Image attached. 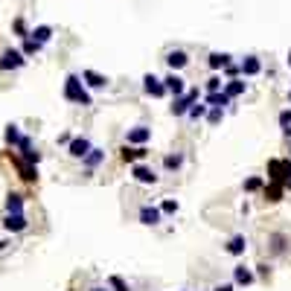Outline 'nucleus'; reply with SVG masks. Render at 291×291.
I'll use <instances>...</instances> for the list:
<instances>
[{"instance_id": "f257e3e1", "label": "nucleus", "mask_w": 291, "mask_h": 291, "mask_svg": "<svg viewBox=\"0 0 291 291\" xmlns=\"http://www.w3.org/2000/svg\"><path fill=\"white\" fill-rule=\"evenodd\" d=\"M61 93H64V99L73 102V105H82V108H91L93 105V96H91V91L85 88L79 73H70V76L64 79V91Z\"/></svg>"}, {"instance_id": "c756f323", "label": "nucleus", "mask_w": 291, "mask_h": 291, "mask_svg": "<svg viewBox=\"0 0 291 291\" xmlns=\"http://www.w3.org/2000/svg\"><path fill=\"white\" fill-rule=\"evenodd\" d=\"M157 207H160L163 218H166V216H178V210H181V201H178V198H169V195H166V198L160 201Z\"/></svg>"}, {"instance_id": "bb28decb", "label": "nucleus", "mask_w": 291, "mask_h": 291, "mask_svg": "<svg viewBox=\"0 0 291 291\" xmlns=\"http://www.w3.org/2000/svg\"><path fill=\"white\" fill-rule=\"evenodd\" d=\"M20 126H15V122H9L6 126V131H3V143L9 146V149H18V143H20Z\"/></svg>"}, {"instance_id": "2eb2a0df", "label": "nucleus", "mask_w": 291, "mask_h": 291, "mask_svg": "<svg viewBox=\"0 0 291 291\" xmlns=\"http://www.w3.org/2000/svg\"><path fill=\"white\" fill-rule=\"evenodd\" d=\"M163 85H166V93H169L172 99L186 93V79H183L181 73H169V76H163Z\"/></svg>"}, {"instance_id": "f8f14e48", "label": "nucleus", "mask_w": 291, "mask_h": 291, "mask_svg": "<svg viewBox=\"0 0 291 291\" xmlns=\"http://www.w3.org/2000/svg\"><path fill=\"white\" fill-rule=\"evenodd\" d=\"M149 140H152V128L149 126H134L126 131V143L128 146H149Z\"/></svg>"}, {"instance_id": "c85d7f7f", "label": "nucleus", "mask_w": 291, "mask_h": 291, "mask_svg": "<svg viewBox=\"0 0 291 291\" xmlns=\"http://www.w3.org/2000/svg\"><path fill=\"white\" fill-rule=\"evenodd\" d=\"M24 195L20 192H9L6 195V213H24Z\"/></svg>"}, {"instance_id": "412c9836", "label": "nucleus", "mask_w": 291, "mask_h": 291, "mask_svg": "<svg viewBox=\"0 0 291 291\" xmlns=\"http://www.w3.org/2000/svg\"><path fill=\"white\" fill-rule=\"evenodd\" d=\"M285 183H277V181H268L265 183V190H262V198L268 201V204H280L282 198H285Z\"/></svg>"}, {"instance_id": "cd10ccee", "label": "nucleus", "mask_w": 291, "mask_h": 291, "mask_svg": "<svg viewBox=\"0 0 291 291\" xmlns=\"http://www.w3.org/2000/svg\"><path fill=\"white\" fill-rule=\"evenodd\" d=\"M29 38H32V41H38L41 47H44V44H50V38H53V27L41 24V27H35L32 32H29Z\"/></svg>"}, {"instance_id": "4468645a", "label": "nucleus", "mask_w": 291, "mask_h": 291, "mask_svg": "<svg viewBox=\"0 0 291 291\" xmlns=\"http://www.w3.org/2000/svg\"><path fill=\"white\" fill-rule=\"evenodd\" d=\"M82 82H85L88 91H105V88L111 85V79L102 76V73H96V70H82Z\"/></svg>"}, {"instance_id": "2f4dec72", "label": "nucleus", "mask_w": 291, "mask_h": 291, "mask_svg": "<svg viewBox=\"0 0 291 291\" xmlns=\"http://www.w3.org/2000/svg\"><path fill=\"white\" fill-rule=\"evenodd\" d=\"M207 111H210L207 102H195V105L190 108V114H186V117H190L192 122H198V119H207Z\"/></svg>"}, {"instance_id": "ddd939ff", "label": "nucleus", "mask_w": 291, "mask_h": 291, "mask_svg": "<svg viewBox=\"0 0 291 291\" xmlns=\"http://www.w3.org/2000/svg\"><path fill=\"white\" fill-rule=\"evenodd\" d=\"M224 254H230V256H245L247 254V236L245 233H233V236L224 242Z\"/></svg>"}, {"instance_id": "ea45409f", "label": "nucleus", "mask_w": 291, "mask_h": 291, "mask_svg": "<svg viewBox=\"0 0 291 291\" xmlns=\"http://www.w3.org/2000/svg\"><path fill=\"white\" fill-rule=\"evenodd\" d=\"M256 277H262V280H265V277H271V265L259 262V265H256Z\"/></svg>"}, {"instance_id": "6e6552de", "label": "nucleus", "mask_w": 291, "mask_h": 291, "mask_svg": "<svg viewBox=\"0 0 291 291\" xmlns=\"http://www.w3.org/2000/svg\"><path fill=\"white\" fill-rule=\"evenodd\" d=\"M146 157H149V146H122V149H119V160H122V163H143Z\"/></svg>"}, {"instance_id": "9d476101", "label": "nucleus", "mask_w": 291, "mask_h": 291, "mask_svg": "<svg viewBox=\"0 0 291 291\" xmlns=\"http://www.w3.org/2000/svg\"><path fill=\"white\" fill-rule=\"evenodd\" d=\"M9 160H12V166L18 169V175L24 178L27 183H38V166H32V163H27V160H20L18 155H12L9 152Z\"/></svg>"}, {"instance_id": "4be33fe9", "label": "nucleus", "mask_w": 291, "mask_h": 291, "mask_svg": "<svg viewBox=\"0 0 291 291\" xmlns=\"http://www.w3.org/2000/svg\"><path fill=\"white\" fill-rule=\"evenodd\" d=\"M288 242L291 239L285 236V233H271V236H268V251H271V256H282L288 251Z\"/></svg>"}, {"instance_id": "7c9ffc66", "label": "nucleus", "mask_w": 291, "mask_h": 291, "mask_svg": "<svg viewBox=\"0 0 291 291\" xmlns=\"http://www.w3.org/2000/svg\"><path fill=\"white\" fill-rule=\"evenodd\" d=\"M265 183H268V181H265L262 175H254V178H247V181L242 183V190H245V192H262Z\"/></svg>"}, {"instance_id": "a18cd8bd", "label": "nucleus", "mask_w": 291, "mask_h": 291, "mask_svg": "<svg viewBox=\"0 0 291 291\" xmlns=\"http://www.w3.org/2000/svg\"><path fill=\"white\" fill-rule=\"evenodd\" d=\"M282 137H285V140L291 143V128H282Z\"/></svg>"}, {"instance_id": "49530a36", "label": "nucleus", "mask_w": 291, "mask_h": 291, "mask_svg": "<svg viewBox=\"0 0 291 291\" xmlns=\"http://www.w3.org/2000/svg\"><path fill=\"white\" fill-rule=\"evenodd\" d=\"M285 190H291V181H288V183H285Z\"/></svg>"}, {"instance_id": "9b49d317", "label": "nucleus", "mask_w": 291, "mask_h": 291, "mask_svg": "<svg viewBox=\"0 0 291 291\" xmlns=\"http://www.w3.org/2000/svg\"><path fill=\"white\" fill-rule=\"evenodd\" d=\"M18 152H20V160H27V163H32V166H38L41 163V152H38L35 146H32V140H29L27 134L20 137V143H18Z\"/></svg>"}, {"instance_id": "58836bf2", "label": "nucleus", "mask_w": 291, "mask_h": 291, "mask_svg": "<svg viewBox=\"0 0 291 291\" xmlns=\"http://www.w3.org/2000/svg\"><path fill=\"white\" fill-rule=\"evenodd\" d=\"M277 122H280V128H291V108H282Z\"/></svg>"}, {"instance_id": "b1692460", "label": "nucleus", "mask_w": 291, "mask_h": 291, "mask_svg": "<svg viewBox=\"0 0 291 291\" xmlns=\"http://www.w3.org/2000/svg\"><path fill=\"white\" fill-rule=\"evenodd\" d=\"M183 163H186L183 152H169V155H163V172H181Z\"/></svg>"}, {"instance_id": "f03ea898", "label": "nucleus", "mask_w": 291, "mask_h": 291, "mask_svg": "<svg viewBox=\"0 0 291 291\" xmlns=\"http://www.w3.org/2000/svg\"><path fill=\"white\" fill-rule=\"evenodd\" d=\"M268 181H277V183L291 181V157H271L268 160Z\"/></svg>"}, {"instance_id": "20e7f679", "label": "nucleus", "mask_w": 291, "mask_h": 291, "mask_svg": "<svg viewBox=\"0 0 291 291\" xmlns=\"http://www.w3.org/2000/svg\"><path fill=\"white\" fill-rule=\"evenodd\" d=\"M131 178H134L137 183H143V186H155V183H160V175L146 163V160L143 163H131Z\"/></svg>"}, {"instance_id": "39448f33", "label": "nucleus", "mask_w": 291, "mask_h": 291, "mask_svg": "<svg viewBox=\"0 0 291 291\" xmlns=\"http://www.w3.org/2000/svg\"><path fill=\"white\" fill-rule=\"evenodd\" d=\"M24 64H27V55L20 53V50H3V53H0V70L3 73H9V70H20V67H24Z\"/></svg>"}, {"instance_id": "79ce46f5", "label": "nucleus", "mask_w": 291, "mask_h": 291, "mask_svg": "<svg viewBox=\"0 0 291 291\" xmlns=\"http://www.w3.org/2000/svg\"><path fill=\"white\" fill-rule=\"evenodd\" d=\"M70 140H73V134H70V131H61V134H58V140H55V143H58V146H70Z\"/></svg>"}, {"instance_id": "f3484780", "label": "nucleus", "mask_w": 291, "mask_h": 291, "mask_svg": "<svg viewBox=\"0 0 291 291\" xmlns=\"http://www.w3.org/2000/svg\"><path fill=\"white\" fill-rule=\"evenodd\" d=\"M29 227V221L24 213H6L3 216V230L6 233H20V230H27Z\"/></svg>"}, {"instance_id": "e433bc0d", "label": "nucleus", "mask_w": 291, "mask_h": 291, "mask_svg": "<svg viewBox=\"0 0 291 291\" xmlns=\"http://www.w3.org/2000/svg\"><path fill=\"white\" fill-rule=\"evenodd\" d=\"M239 76H242V73H239V64H233V61L221 70V79H224V82H227V79H239Z\"/></svg>"}, {"instance_id": "a211bd4d", "label": "nucleus", "mask_w": 291, "mask_h": 291, "mask_svg": "<svg viewBox=\"0 0 291 291\" xmlns=\"http://www.w3.org/2000/svg\"><path fill=\"white\" fill-rule=\"evenodd\" d=\"M102 163H105V149H96V146H93L91 152L82 157V166H85V172H88V175H93Z\"/></svg>"}, {"instance_id": "0eeeda50", "label": "nucleus", "mask_w": 291, "mask_h": 291, "mask_svg": "<svg viewBox=\"0 0 291 291\" xmlns=\"http://www.w3.org/2000/svg\"><path fill=\"white\" fill-rule=\"evenodd\" d=\"M143 93L146 96H152V99H163V96H169L163 79H157L155 73H146L143 76Z\"/></svg>"}, {"instance_id": "f704fd0d", "label": "nucleus", "mask_w": 291, "mask_h": 291, "mask_svg": "<svg viewBox=\"0 0 291 291\" xmlns=\"http://www.w3.org/2000/svg\"><path fill=\"white\" fill-rule=\"evenodd\" d=\"M221 122H224V108H210L207 111V126H221Z\"/></svg>"}, {"instance_id": "a878e982", "label": "nucleus", "mask_w": 291, "mask_h": 291, "mask_svg": "<svg viewBox=\"0 0 291 291\" xmlns=\"http://www.w3.org/2000/svg\"><path fill=\"white\" fill-rule=\"evenodd\" d=\"M230 58H233L230 53H210V55H207V67L218 73V70H224V67L230 64Z\"/></svg>"}, {"instance_id": "7ed1b4c3", "label": "nucleus", "mask_w": 291, "mask_h": 291, "mask_svg": "<svg viewBox=\"0 0 291 291\" xmlns=\"http://www.w3.org/2000/svg\"><path fill=\"white\" fill-rule=\"evenodd\" d=\"M198 96H201L198 88H186V93H183V96H175L172 105H169L172 117H186V114H190V108L198 102Z\"/></svg>"}, {"instance_id": "393cba45", "label": "nucleus", "mask_w": 291, "mask_h": 291, "mask_svg": "<svg viewBox=\"0 0 291 291\" xmlns=\"http://www.w3.org/2000/svg\"><path fill=\"white\" fill-rule=\"evenodd\" d=\"M204 102H207L210 108H224L227 111L230 105H233V99H230L224 91H216V93H204Z\"/></svg>"}, {"instance_id": "c9c22d12", "label": "nucleus", "mask_w": 291, "mask_h": 291, "mask_svg": "<svg viewBox=\"0 0 291 291\" xmlns=\"http://www.w3.org/2000/svg\"><path fill=\"white\" fill-rule=\"evenodd\" d=\"M108 288H114V291H131V288H128V282L122 280V277H117V274H111V277H108Z\"/></svg>"}, {"instance_id": "5701e85b", "label": "nucleus", "mask_w": 291, "mask_h": 291, "mask_svg": "<svg viewBox=\"0 0 291 291\" xmlns=\"http://www.w3.org/2000/svg\"><path fill=\"white\" fill-rule=\"evenodd\" d=\"M221 91L227 93L230 99H239V96H245V93H247V82H245V79H227Z\"/></svg>"}, {"instance_id": "1a4fd4ad", "label": "nucleus", "mask_w": 291, "mask_h": 291, "mask_svg": "<svg viewBox=\"0 0 291 291\" xmlns=\"http://www.w3.org/2000/svg\"><path fill=\"white\" fill-rule=\"evenodd\" d=\"M163 61L172 73H181L183 67H190V53H186V50H169V53L163 55Z\"/></svg>"}, {"instance_id": "de8ad7c7", "label": "nucleus", "mask_w": 291, "mask_h": 291, "mask_svg": "<svg viewBox=\"0 0 291 291\" xmlns=\"http://www.w3.org/2000/svg\"><path fill=\"white\" fill-rule=\"evenodd\" d=\"M288 102H291V91H288Z\"/></svg>"}, {"instance_id": "4c0bfd02", "label": "nucleus", "mask_w": 291, "mask_h": 291, "mask_svg": "<svg viewBox=\"0 0 291 291\" xmlns=\"http://www.w3.org/2000/svg\"><path fill=\"white\" fill-rule=\"evenodd\" d=\"M12 27H15V35H18L20 41H24V38H29V29H27V24H24V18H15V24H12Z\"/></svg>"}, {"instance_id": "aec40b11", "label": "nucleus", "mask_w": 291, "mask_h": 291, "mask_svg": "<svg viewBox=\"0 0 291 291\" xmlns=\"http://www.w3.org/2000/svg\"><path fill=\"white\" fill-rule=\"evenodd\" d=\"M254 282H256V274L251 271L245 262L233 265V285H245V288H247V285H254Z\"/></svg>"}, {"instance_id": "473e14b6", "label": "nucleus", "mask_w": 291, "mask_h": 291, "mask_svg": "<svg viewBox=\"0 0 291 291\" xmlns=\"http://www.w3.org/2000/svg\"><path fill=\"white\" fill-rule=\"evenodd\" d=\"M224 88V79H221V73H213L207 82H204V91L207 93H216V91H221Z\"/></svg>"}, {"instance_id": "37998d69", "label": "nucleus", "mask_w": 291, "mask_h": 291, "mask_svg": "<svg viewBox=\"0 0 291 291\" xmlns=\"http://www.w3.org/2000/svg\"><path fill=\"white\" fill-rule=\"evenodd\" d=\"M9 245H12L9 239H0V254H3V251H6V247H9Z\"/></svg>"}, {"instance_id": "09e8293b", "label": "nucleus", "mask_w": 291, "mask_h": 291, "mask_svg": "<svg viewBox=\"0 0 291 291\" xmlns=\"http://www.w3.org/2000/svg\"><path fill=\"white\" fill-rule=\"evenodd\" d=\"M288 157H291V155H288Z\"/></svg>"}, {"instance_id": "c03bdc74", "label": "nucleus", "mask_w": 291, "mask_h": 291, "mask_svg": "<svg viewBox=\"0 0 291 291\" xmlns=\"http://www.w3.org/2000/svg\"><path fill=\"white\" fill-rule=\"evenodd\" d=\"M88 291H111L108 285H93V288H88Z\"/></svg>"}, {"instance_id": "dca6fc26", "label": "nucleus", "mask_w": 291, "mask_h": 291, "mask_svg": "<svg viewBox=\"0 0 291 291\" xmlns=\"http://www.w3.org/2000/svg\"><path fill=\"white\" fill-rule=\"evenodd\" d=\"M239 73H242V79H254L262 73V61H259V55H245L242 61H239Z\"/></svg>"}, {"instance_id": "6ab92c4d", "label": "nucleus", "mask_w": 291, "mask_h": 291, "mask_svg": "<svg viewBox=\"0 0 291 291\" xmlns=\"http://www.w3.org/2000/svg\"><path fill=\"white\" fill-rule=\"evenodd\" d=\"M93 149V143L88 140V137H73L70 140V146H67V155L73 157V160H82L88 152Z\"/></svg>"}, {"instance_id": "a19ab883", "label": "nucleus", "mask_w": 291, "mask_h": 291, "mask_svg": "<svg viewBox=\"0 0 291 291\" xmlns=\"http://www.w3.org/2000/svg\"><path fill=\"white\" fill-rule=\"evenodd\" d=\"M213 291H236V285H233V280L230 282H218V285H213Z\"/></svg>"}, {"instance_id": "423d86ee", "label": "nucleus", "mask_w": 291, "mask_h": 291, "mask_svg": "<svg viewBox=\"0 0 291 291\" xmlns=\"http://www.w3.org/2000/svg\"><path fill=\"white\" fill-rule=\"evenodd\" d=\"M137 221L146 224V227H157V224L163 221V213H160L157 204H143V207L137 210Z\"/></svg>"}, {"instance_id": "72a5a7b5", "label": "nucleus", "mask_w": 291, "mask_h": 291, "mask_svg": "<svg viewBox=\"0 0 291 291\" xmlns=\"http://www.w3.org/2000/svg\"><path fill=\"white\" fill-rule=\"evenodd\" d=\"M20 53L27 55V58H32V55L41 53V44H38V41H32V38H24V47H20Z\"/></svg>"}]
</instances>
